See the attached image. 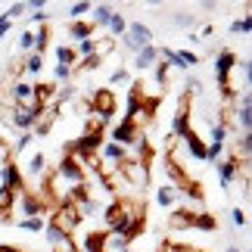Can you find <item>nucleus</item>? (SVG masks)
<instances>
[{"label":"nucleus","instance_id":"49530a36","mask_svg":"<svg viewBox=\"0 0 252 252\" xmlns=\"http://www.w3.org/2000/svg\"><path fill=\"white\" fill-rule=\"evenodd\" d=\"M187 87H190V91H193V94H196V91H199V87H202V81H199V78H190V81H187Z\"/></svg>","mask_w":252,"mask_h":252},{"label":"nucleus","instance_id":"9b49d317","mask_svg":"<svg viewBox=\"0 0 252 252\" xmlns=\"http://www.w3.org/2000/svg\"><path fill=\"white\" fill-rule=\"evenodd\" d=\"M181 140L187 143V150L193 153V159L206 162V143H202V140L196 137V134H193V128H187V131H184V134H181Z\"/></svg>","mask_w":252,"mask_h":252},{"label":"nucleus","instance_id":"c85d7f7f","mask_svg":"<svg viewBox=\"0 0 252 252\" xmlns=\"http://www.w3.org/2000/svg\"><path fill=\"white\" fill-rule=\"evenodd\" d=\"M19 50H34V32L32 28L19 34Z\"/></svg>","mask_w":252,"mask_h":252},{"label":"nucleus","instance_id":"79ce46f5","mask_svg":"<svg viewBox=\"0 0 252 252\" xmlns=\"http://www.w3.org/2000/svg\"><path fill=\"white\" fill-rule=\"evenodd\" d=\"M165 78H168V63H162L159 69H156V81H159V84H165Z\"/></svg>","mask_w":252,"mask_h":252},{"label":"nucleus","instance_id":"5701e85b","mask_svg":"<svg viewBox=\"0 0 252 252\" xmlns=\"http://www.w3.org/2000/svg\"><path fill=\"white\" fill-rule=\"evenodd\" d=\"M22 69H25L28 75H37V72L44 69V56H41V53H32V56L25 60V65H22Z\"/></svg>","mask_w":252,"mask_h":252},{"label":"nucleus","instance_id":"ddd939ff","mask_svg":"<svg viewBox=\"0 0 252 252\" xmlns=\"http://www.w3.org/2000/svg\"><path fill=\"white\" fill-rule=\"evenodd\" d=\"M103 159H106V165H122L125 159H128V153H125V147H119V143H106L103 147Z\"/></svg>","mask_w":252,"mask_h":252},{"label":"nucleus","instance_id":"3c124183","mask_svg":"<svg viewBox=\"0 0 252 252\" xmlns=\"http://www.w3.org/2000/svg\"><path fill=\"white\" fill-rule=\"evenodd\" d=\"M224 252H240V249H237V246H227V249H224Z\"/></svg>","mask_w":252,"mask_h":252},{"label":"nucleus","instance_id":"f704fd0d","mask_svg":"<svg viewBox=\"0 0 252 252\" xmlns=\"http://www.w3.org/2000/svg\"><path fill=\"white\" fill-rule=\"evenodd\" d=\"M94 44H96L94 37H87V41H78V53H81V56H94Z\"/></svg>","mask_w":252,"mask_h":252},{"label":"nucleus","instance_id":"412c9836","mask_svg":"<svg viewBox=\"0 0 252 252\" xmlns=\"http://www.w3.org/2000/svg\"><path fill=\"white\" fill-rule=\"evenodd\" d=\"M75 56H78V53H75L72 50V47H56V60H60V65H69V69H72V65H75Z\"/></svg>","mask_w":252,"mask_h":252},{"label":"nucleus","instance_id":"4be33fe9","mask_svg":"<svg viewBox=\"0 0 252 252\" xmlns=\"http://www.w3.org/2000/svg\"><path fill=\"white\" fill-rule=\"evenodd\" d=\"M237 122H240V128H243V134L252 131V109L249 106H240L237 109Z\"/></svg>","mask_w":252,"mask_h":252},{"label":"nucleus","instance_id":"393cba45","mask_svg":"<svg viewBox=\"0 0 252 252\" xmlns=\"http://www.w3.org/2000/svg\"><path fill=\"white\" fill-rule=\"evenodd\" d=\"M240 32H252V16H246V19H234L230 22V34H240Z\"/></svg>","mask_w":252,"mask_h":252},{"label":"nucleus","instance_id":"473e14b6","mask_svg":"<svg viewBox=\"0 0 252 252\" xmlns=\"http://www.w3.org/2000/svg\"><path fill=\"white\" fill-rule=\"evenodd\" d=\"M53 252H78V246L72 243V237H65V240H60V243L53 246Z\"/></svg>","mask_w":252,"mask_h":252},{"label":"nucleus","instance_id":"6e6552de","mask_svg":"<svg viewBox=\"0 0 252 252\" xmlns=\"http://www.w3.org/2000/svg\"><path fill=\"white\" fill-rule=\"evenodd\" d=\"M0 178H3V190H9V193H22L25 190V181H22V171L16 168V162H6L3 165V171H0Z\"/></svg>","mask_w":252,"mask_h":252},{"label":"nucleus","instance_id":"c756f323","mask_svg":"<svg viewBox=\"0 0 252 252\" xmlns=\"http://www.w3.org/2000/svg\"><path fill=\"white\" fill-rule=\"evenodd\" d=\"M224 137H227V125L224 122L212 125V143H224Z\"/></svg>","mask_w":252,"mask_h":252},{"label":"nucleus","instance_id":"37998d69","mask_svg":"<svg viewBox=\"0 0 252 252\" xmlns=\"http://www.w3.org/2000/svg\"><path fill=\"white\" fill-rule=\"evenodd\" d=\"M9 153H13V150H9L3 140H0V165H6V162H9Z\"/></svg>","mask_w":252,"mask_h":252},{"label":"nucleus","instance_id":"f3484780","mask_svg":"<svg viewBox=\"0 0 252 252\" xmlns=\"http://www.w3.org/2000/svg\"><path fill=\"white\" fill-rule=\"evenodd\" d=\"M193 227H196V230H218V221H215V215H212V212H196Z\"/></svg>","mask_w":252,"mask_h":252},{"label":"nucleus","instance_id":"09e8293b","mask_svg":"<svg viewBox=\"0 0 252 252\" xmlns=\"http://www.w3.org/2000/svg\"><path fill=\"white\" fill-rule=\"evenodd\" d=\"M246 84H249V87H252V60H249V63H246Z\"/></svg>","mask_w":252,"mask_h":252},{"label":"nucleus","instance_id":"dca6fc26","mask_svg":"<svg viewBox=\"0 0 252 252\" xmlns=\"http://www.w3.org/2000/svg\"><path fill=\"white\" fill-rule=\"evenodd\" d=\"M44 168H47V156H44V153H34V156L28 159V165H25V171L32 174V178H41Z\"/></svg>","mask_w":252,"mask_h":252},{"label":"nucleus","instance_id":"7c9ffc66","mask_svg":"<svg viewBox=\"0 0 252 252\" xmlns=\"http://www.w3.org/2000/svg\"><path fill=\"white\" fill-rule=\"evenodd\" d=\"M193 22H196V16H193V13H174V25H181V28H190Z\"/></svg>","mask_w":252,"mask_h":252},{"label":"nucleus","instance_id":"cd10ccee","mask_svg":"<svg viewBox=\"0 0 252 252\" xmlns=\"http://www.w3.org/2000/svg\"><path fill=\"white\" fill-rule=\"evenodd\" d=\"M32 140H34V134H32V131H22V134H19V140L13 143V153L19 156V153H22V150H25V147H28Z\"/></svg>","mask_w":252,"mask_h":252},{"label":"nucleus","instance_id":"ea45409f","mask_svg":"<svg viewBox=\"0 0 252 252\" xmlns=\"http://www.w3.org/2000/svg\"><path fill=\"white\" fill-rule=\"evenodd\" d=\"M230 221H234L237 227H243V224H246V215H243V209H234V212H230Z\"/></svg>","mask_w":252,"mask_h":252},{"label":"nucleus","instance_id":"58836bf2","mask_svg":"<svg viewBox=\"0 0 252 252\" xmlns=\"http://www.w3.org/2000/svg\"><path fill=\"white\" fill-rule=\"evenodd\" d=\"M100 56H84V63H81V69H100Z\"/></svg>","mask_w":252,"mask_h":252},{"label":"nucleus","instance_id":"2eb2a0df","mask_svg":"<svg viewBox=\"0 0 252 252\" xmlns=\"http://www.w3.org/2000/svg\"><path fill=\"white\" fill-rule=\"evenodd\" d=\"M106 237H109V234H103V230H94V234H87L84 237V249L87 252H106Z\"/></svg>","mask_w":252,"mask_h":252},{"label":"nucleus","instance_id":"de8ad7c7","mask_svg":"<svg viewBox=\"0 0 252 252\" xmlns=\"http://www.w3.org/2000/svg\"><path fill=\"white\" fill-rule=\"evenodd\" d=\"M32 19H34V22H47V13H44V9H37V13H32Z\"/></svg>","mask_w":252,"mask_h":252},{"label":"nucleus","instance_id":"f257e3e1","mask_svg":"<svg viewBox=\"0 0 252 252\" xmlns=\"http://www.w3.org/2000/svg\"><path fill=\"white\" fill-rule=\"evenodd\" d=\"M119 174H125V184L128 187H134V190H140L143 193V187H147V181H150V171H147V162L143 159H125L122 165H119Z\"/></svg>","mask_w":252,"mask_h":252},{"label":"nucleus","instance_id":"6ab92c4d","mask_svg":"<svg viewBox=\"0 0 252 252\" xmlns=\"http://www.w3.org/2000/svg\"><path fill=\"white\" fill-rule=\"evenodd\" d=\"M91 13H94V22H96V25H109V19H112L115 9H112V6H106V3H100V6H94Z\"/></svg>","mask_w":252,"mask_h":252},{"label":"nucleus","instance_id":"a18cd8bd","mask_svg":"<svg viewBox=\"0 0 252 252\" xmlns=\"http://www.w3.org/2000/svg\"><path fill=\"white\" fill-rule=\"evenodd\" d=\"M165 252H196V249H187V246H174V243H168Z\"/></svg>","mask_w":252,"mask_h":252},{"label":"nucleus","instance_id":"a211bd4d","mask_svg":"<svg viewBox=\"0 0 252 252\" xmlns=\"http://www.w3.org/2000/svg\"><path fill=\"white\" fill-rule=\"evenodd\" d=\"M106 28H109V34H112V37H119V34L128 32V22H125V16H122V13H112V19H109V25H106Z\"/></svg>","mask_w":252,"mask_h":252},{"label":"nucleus","instance_id":"8fccbe9b","mask_svg":"<svg viewBox=\"0 0 252 252\" xmlns=\"http://www.w3.org/2000/svg\"><path fill=\"white\" fill-rule=\"evenodd\" d=\"M243 106H249V109H252V91H246V96H243Z\"/></svg>","mask_w":252,"mask_h":252},{"label":"nucleus","instance_id":"b1692460","mask_svg":"<svg viewBox=\"0 0 252 252\" xmlns=\"http://www.w3.org/2000/svg\"><path fill=\"white\" fill-rule=\"evenodd\" d=\"M19 227H22V230H32V234H41V230L47 227V221L44 218H22V221H19Z\"/></svg>","mask_w":252,"mask_h":252},{"label":"nucleus","instance_id":"39448f33","mask_svg":"<svg viewBox=\"0 0 252 252\" xmlns=\"http://www.w3.org/2000/svg\"><path fill=\"white\" fill-rule=\"evenodd\" d=\"M153 44V32L147 25H140V22H131L128 25V32H125V47L128 50H143V47H150Z\"/></svg>","mask_w":252,"mask_h":252},{"label":"nucleus","instance_id":"72a5a7b5","mask_svg":"<svg viewBox=\"0 0 252 252\" xmlns=\"http://www.w3.org/2000/svg\"><path fill=\"white\" fill-rule=\"evenodd\" d=\"M25 9H28L25 3H13V6H9V9H6V13H3V16L9 19V22H13V19H19V16H22V13H25Z\"/></svg>","mask_w":252,"mask_h":252},{"label":"nucleus","instance_id":"c9c22d12","mask_svg":"<svg viewBox=\"0 0 252 252\" xmlns=\"http://www.w3.org/2000/svg\"><path fill=\"white\" fill-rule=\"evenodd\" d=\"M84 13H91V3H72V9H69L72 19H78V16H84Z\"/></svg>","mask_w":252,"mask_h":252},{"label":"nucleus","instance_id":"a878e982","mask_svg":"<svg viewBox=\"0 0 252 252\" xmlns=\"http://www.w3.org/2000/svg\"><path fill=\"white\" fill-rule=\"evenodd\" d=\"M156 199H159V206H171L174 202V187H168V184H162L159 193H156Z\"/></svg>","mask_w":252,"mask_h":252},{"label":"nucleus","instance_id":"c03bdc74","mask_svg":"<svg viewBox=\"0 0 252 252\" xmlns=\"http://www.w3.org/2000/svg\"><path fill=\"white\" fill-rule=\"evenodd\" d=\"M9 25H13V22H9L6 16H0V37H6V32H9Z\"/></svg>","mask_w":252,"mask_h":252},{"label":"nucleus","instance_id":"9d476101","mask_svg":"<svg viewBox=\"0 0 252 252\" xmlns=\"http://www.w3.org/2000/svg\"><path fill=\"white\" fill-rule=\"evenodd\" d=\"M218 165V178H221V190H230L234 178L240 174V162L237 159H224V162H215Z\"/></svg>","mask_w":252,"mask_h":252},{"label":"nucleus","instance_id":"2f4dec72","mask_svg":"<svg viewBox=\"0 0 252 252\" xmlns=\"http://www.w3.org/2000/svg\"><path fill=\"white\" fill-rule=\"evenodd\" d=\"M240 153H243V156H249V159H252V131H249V134H243V137H240Z\"/></svg>","mask_w":252,"mask_h":252},{"label":"nucleus","instance_id":"1a4fd4ad","mask_svg":"<svg viewBox=\"0 0 252 252\" xmlns=\"http://www.w3.org/2000/svg\"><path fill=\"white\" fill-rule=\"evenodd\" d=\"M9 96H13L16 106H37L34 103V84H28V81H13L9 84Z\"/></svg>","mask_w":252,"mask_h":252},{"label":"nucleus","instance_id":"aec40b11","mask_svg":"<svg viewBox=\"0 0 252 252\" xmlns=\"http://www.w3.org/2000/svg\"><path fill=\"white\" fill-rule=\"evenodd\" d=\"M69 34L78 37V41H87V37L94 34V25H84V22H72L69 25Z\"/></svg>","mask_w":252,"mask_h":252},{"label":"nucleus","instance_id":"20e7f679","mask_svg":"<svg viewBox=\"0 0 252 252\" xmlns=\"http://www.w3.org/2000/svg\"><path fill=\"white\" fill-rule=\"evenodd\" d=\"M237 65V56L230 53V50H221L218 53V60H215V75H218V87H221V94L230 96V69Z\"/></svg>","mask_w":252,"mask_h":252},{"label":"nucleus","instance_id":"4c0bfd02","mask_svg":"<svg viewBox=\"0 0 252 252\" xmlns=\"http://www.w3.org/2000/svg\"><path fill=\"white\" fill-rule=\"evenodd\" d=\"M128 81H131V75L125 72V69H115L112 72V84H128Z\"/></svg>","mask_w":252,"mask_h":252},{"label":"nucleus","instance_id":"e433bc0d","mask_svg":"<svg viewBox=\"0 0 252 252\" xmlns=\"http://www.w3.org/2000/svg\"><path fill=\"white\" fill-rule=\"evenodd\" d=\"M72 96H75V87L65 84L63 91H56V103H65V100H72Z\"/></svg>","mask_w":252,"mask_h":252},{"label":"nucleus","instance_id":"423d86ee","mask_svg":"<svg viewBox=\"0 0 252 252\" xmlns=\"http://www.w3.org/2000/svg\"><path fill=\"white\" fill-rule=\"evenodd\" d=\"M56 178L72 181L75 187H78V184H84V165H81L75 156H65V159L60 162V168H56Z\"/></svg>","mask_w":252,"mask_h":252},{"label":"nucleus","instance_id":"4468645a","mask_svg":"<svg viewBox=\"0 0 252 252\" xmlns=\"http://www.w3.org/2000/svg\"><path fill=\"white\" fill-rule=\"evenodd\" d=\"M193 221H196V212H190V209H178V212H171L168 224H171V227H193Z\"/></svg>","mask_w":252,"mask_h":252},{"label":"nucleus","instance_id":"f8f14e48","mask_svg":"<svg viewBox=\"0 0 252 252\" xmlns=\"http://www.w3.org/2000/svg\"><path fill=\"white\" fill-rule=\"evenodd\" d=\"M159 60V47H143V50L137 53V60H134V65H137V72H147V69H153V63Z\"/></svg>","mask_w":252,"mask_h":252},{"label":"nucleus","instance_id":"a19ab883","mask_svg":"<svg viewBox=\"0 0 252 252\" xmlns=\"http://www.w3.org/2000/svg\"><path fill=\"white\" fill-rule=\"evenodd\" d=\"M53 75H56V78H69V75H72V69H69V65H60V63H56V69H53Z\"/></svg>","mask_w":252,"mask_h":252},{"label":"nucleus","instance_id":"0eeeda50","mask_svg":"<svg viewBox=\"0 0 252 252\" xmlns=\"http://www.w3.org/2000/svg\"><path fill=\"white\" fill-rule=\"evenodd\" d=\"M109 137H112V143H119V147H125V143H143V137H140V131H137L134 122H119Z\"/></svg>","mask_w":252,"mask_h":252},{"label":"nucleus","instance_id":"bb28decb","mask_svg":"<svg viewBox=\"0 0 252 252\" xmlns=\"http://www.w3.org/2000/svg\"><path fill=\"white\" fill-rule=\"evenodd\" d=\"M47 37H50V34H47V28H41V32H34V53H41V56H44L47 44H50Z\"/></svg>","mask_w":252,"mask_h":252},{"label":"nucleus","instance_id":"7ed1b4c3","mask_svg":"<svg viewBox=\"0 0 252 252\" xmlns=\"http://www.w3.org/2000/svg\"><path fill=\"white\" fill-rule=\"evenodd\" d=\"M115 109H119V103H115V94L109 87H100L96 94H91V112H96L100 119H112Z\"/></svg>","mask_w":252,"mask_h":252},{"label":"nucleus","instance_id":"f03ea898","mask_svg":"<svg viewBox=\"0 0 252 252\" xmlns=\"http://www.w3.org/2000/svg\"><path fill=\"white\" fill-rule=\"evenodd\" d=\"M37 119H41V109H37V106H16L13 103L6 122L13 125V128H19V131H32L34 125H37Z\"/></svg>","mask_w":252,"mask_h":252}]
</instances>
